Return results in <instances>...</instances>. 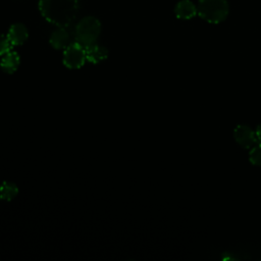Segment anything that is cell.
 Listing matches in <instances>:
<instances>
[{"mask_svg": "<svg viewBox=\"0 0 261 261\" xmlns=\"http://www.w3.org/2000/svg\"><path fill=\"white\" fill-rule=\"evenodd\" d=\"M38 7L48 22L67 28L75 19L80 3L79 0H39Z\"/></svg>", "mask_w": 261, "mask_h": 261, "instance_id": "6da1fadb", "label": "cell"}, {"mask_svg": "<svg viewBox=\"0 0 261 261\" xmlns=\"http://www.w3.org/2000/svg\"><path fill=\"white\" fill-rule=\"evenodd\" d=\"M229 12L226 0H199L197 14L207 22L219 23L225 20Z\"/></svg>", "mask_w": 261, "mask_h": 261, "instance_id": "7a4b0ae2", "label": "cell"}, {"mask_svg": "<svg viewBox=\"0 0 261 261\" xmlns=\"http://www.w3.org/2000/svg\"><path fill=\"white\" fill-rule=\"evenodd\" d=\"M100 20L92 15L83 17L75 25L74 41L83 47H88L98 40L101 33Z\"/></svg>", "mask_w": 261, "mask_h": 261, "instance_id": "3957f363", "label": "cell"}, {"mask_svg": "<svg viewBox=\"0 0 261 261\" xmlns=\"http://www.w3.org/2000/svg\"><path fill=\"white\" fill-rule=\"evenodd\" d=\"M86 50L77 42L70 43L63 52V64L71 69H76L85 64Z\"/></svg>", "mask_w": 261, "mask_h": 261, "instance_id": "277c9868", "label": "cell"}, {"mask_svg": "<svg viewBox=\"0 0 261 261\" xmlns=\"http://www.w3.org/2000/svg\"><path fill=\"white\" fill-rule=\"evenodd\" d=\"M233 138L234 141L244 149H250L257 143L255 130L245 124H240L234 128Z\"/></svg>", "mask_w": 261, "mask_h": 261, "instance_id": "5b68a950", "label": "cell"}, {"mask_svg": "<svg viewBox=\"0 0 261 261\" xmlns=\"http://www.w3.org/2000/svg\"><path fill=\"white\" fill-rule=\"evenodd\" d=\"M6 36L12 46H20L28 40L29 31L23 23L16 22L10 25Z\"/></svg>", "mask_w": 261, "mask_h": 261, "instance_id": "8992f818", "label": "cell"}, {"mask_svg": "<svg viewBox=\"0 0 261 261\" xmlns=\"http://www.w3.org/2000/svg\"><path fill=\"white\" fill-rule=\"evenodd\" d=\"M49 42L54 49H65L70 43V34L66 28L57 27L50 35Z\"/></svg>", "mask_w": 261, "mask_h": 261, "instance_id": "52a82bcc", "label": "cell"}, {"mask_svg": "<svg viewBox=\"0 0 261 261\" xmlns=\"http://www.w3.org/2000/svg\"><path fill=\"white\" fill-rule=\"evenodd\" d=\"M87 60L92 63H98L105 60L108 56V50L105 46L94 43L85 48Z\"/></svg>", "mask_w": 261, "mask_h": 261, "instance_id": "ba28073f", "label": "cell"}, {"mask_svg": "<svg viewBox=\"0 0 261 261\" xmlns=\"http://www.w3.org/2000/svg\"><path fill=\"white\" fill-rule=\"evenodd\" d=\"M174 14L179 19H191L197 14V6L190 0H181L175 5Z\"/></svg>", "mask_w": 261, "mask_h": 261, "instance_id": "9c48e42d", "label": "cell"}, {"mask_svg": "<svg viewBox=\"0 0 261 261\" xmlns=\"http://www.w3.org/2000/svg\"><path fill=\"white\" fill-rule=\"evenodd\" d=\"M19 63H20V57L18 53L10 50L2 56L0 66L2 70L5 71L6 73H13L17 69Z\"/></svg>", "mask_w": 261, "mask_h": 261, "instance_id": "30bf717a", "label": "cell"}, {"mask_svg": "<svg viewBox=\"0 0 261 261\" xmlns=\"http://www.w3.org/2000/svg\"><path fill=\"white\" fill-rule=\"evenodd\" d=\"M18 193V189L15 184L10 181H4L0 186V199L11 201L16 197Z\"/></svg>", "mask_w": 261, "mask_h": 261, "instance_id": "8fae6325", "label": "cell"}, {"mask_svg": "<svg viewBox=\"0 0 261 261\" xmlns=\"http://www.w3.org/2000/svg\"><path fill=\"white\" fill-rule=\"evenodd\" d=\"M249 160L253 165L261 166V143H257L250 148Z\"/></svg>", "mask_w": 261, "mask_h": 261, "instance_id": "7c38bea8", "label": "cell"}, {"mask_svg": "<svg viewBox=\"0 0 261 261\" xmlns=\"http://www.w3.org/2000/svg\"><path fill=\"white\" fill-rule=\"evenodd\" d=\"M11 48H12V45L7 39V36L0 34V56H3L4 54H6L8 51L11 50Z\"/></svg>", "mask_w": 261, "mask_h": 261, "instance_id": "4fadbf2b", "label": "cell"}, {"mask_svg": "<svg viewBox=\"0 0 261 261\" xmlns=\"http://www.w3.org/2000/svg\"><path fill=\"white\" fill-rule=\"evenodd\" d=\"M255 136H256L257 143H261V123L259 125H257V127L255 129Z\"/></svg>", "mask_w": 261, "mask_h": 261, "instance_id": "5bb4252c", "label": "cell"}]
</instances>
